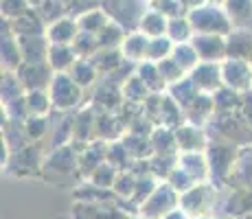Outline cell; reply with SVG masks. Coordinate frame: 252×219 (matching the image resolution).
Wrapping results in <instances>:
<instances>
[{
	"mask_svg": "<svg viewBox=\"0 0 252 219\" xmlns=\"http://www.w3.org/2000/svg\"><path fill=\"white\" fill-rule=\"evenodd\" d=\"M167 37L173 44H187L195 37V29L191 27V22H189L187 16L171 18V20H169V27H167Z\"/></svg>",
	"mask_w": 252,
	"mask_h": 219,
	"instance_id": "33",
	"label": "cell"
},
{
	"mask_svg": "<svg viewBox=\"0 0 252 219\" xmlns=\"http://www.w3.org/2000/svg\"><path fill=\"white\" fill-rule=\"evenodd\" d=\"M167 27H169V18L162 16V13H158V11H154V9L149 7L147 13L143 16V20H140L138 31L145 33V35L152 40V37H162V35H167Z\"/></svg>",
	"mask_w": 252,
	"mask_h": 219,
	"instance_id": "30",
	"label": "cell"
},
{
	"mask_svg": "<svg viewBox=\"0 0 252 219\" xmlns=\"http://www.w3.org/2000/svg\"><path fill=\"white\" fill-rule=\"evenodd\" d=\"M136 184H138V175L134 173L132 169H127V171H119V178H116L112 191L116 193L119 199L127 202V199H132L134 193H136Z\"/></svg>",
	"mask_w": 252,
	"mask_h": 219,
	"instance_id": "37",
	"label": "cell"
},
{
	"mask_svg": "<svg viewBox=\"0 0 252 219\" xmlns=\"http://www.w3.org/2000/svg\"><path fill=\"white\" fill-rule=\"evenodd\" d=\"M158 68H160V75H162V79L167 81V86L176 84V81H180V79L187 77V72L182 70L180 64H178L173 57H167V60L158 62Z\"/></svg>",
	"mask_w": 252,
	"mask_h": 219,
	"instance_id": "44",
	"label": "cell"
},
{
	"mask_svg": "<svg viewBox=\"0 0 252 219\" xmlns=\"http://www.w3.org/2000/svg\"><path fill=\"white\" fill-rule=\"evenodd\" d=\"M22 66V53L20 44H18V35L13 33L11 22L2 20V70L16 72Z\"/></svg>",
	"mask_w": 252,
	"mask_h": 219,
	"instance_id": "16",
	"label": "cell"
},
{
	"mask_svg": "<svg viewBox=\"0 0 252 219\" xmlns=\"http://www.w3.org/2000/svg\"><path fill=\"white\" fill-rule=\"evenodd\" d=\"M129 213L123 204H90L75 202L72 219H127Z\"/></svg>",
	"mask_w": 252,
	"mask_h": 219,
	"instance_id": "9",
	"label": "cell"
},
{
	"mask_svg": "<svg viewBox=\"0 0 252 219\" xmlns=\"http://www.w3.org/2000/svg\"><path fill=\"white\" fill-rule=\"evenodd\" d=\"M77 60H79V55L75 53L72 44H48L46 64L53 68V72H70Z\"/></svg>",
	"mask_w": 252,
	"mask_h": 219,
	"instance_id": "18",
	"label": "cell"
},
{
	"mask_svg": "<svg viewBox=\"0 0 252 219\" xmlns=\"http://www.w3.org/2000/svg\"><path fill=\"white\" fill-rule=\"evenodd\" d=\"M79 178V156L77 149L66 145L60 149H51L46 156L44 164H42V178L46 182H62V180Z\"/></svg>",
	"mask_w": 252,
	"mask_h": 219,
	"instance_id": "1",
	"label": "cell"
},
{
	"mask_svg": "<svg viewBox=\"0 0 252 219\" xmlns=\"http://www.w3.org/2000/svg\"><path fill=\"white\" fill-rule=\"evenodd\" d=\"M125 37H127V31H125L123 27H119L116 22H110L108 27L96 35V40H99L101 48H121V44L125 42Z\"/></svg>",
	"mask_w": 252,
	"mask_h": 219,
	"instance_id": "39",
	"label": "cell"
},
{
	"mask_svg": "<svg viewBox=\"0 0 252 219\" xmlns=\"http://www.w3.org/2000/svg\"><path fill=\"white\" fill-rule=\"evenodd\" d=\"M147 51H149V37L140 31L127 33L125 42L121 44V53H123L125 62H132V64H143L147 62Z\"/></svg>",
	"mask_w": 252,
	"mask_h": 219,
	"instance_id": "20",
	"label": "cell"
},
{
	"mask_svg": "<svg viewBox=\"0 0 252 219\" xmlns=\"http://www.w3.org/2000/svg\"><path fill=\"white\" fill-rule=\"evenodd\" d=\"M213 101H215V112H237L244 105V94L221 86L220 90L213 94Z\"/></svg>",
	"mask_w": 252,
	"mask_h": 219,
	"instance_id": "34",
	"label": "cell"
},
{
	"mask_svg": "<svg viewBox=\"0 0 252 219\" xmlns=\"http://www.w3.org/2000/svg\"><path fill=\"white\" fill-rule=\"evenodd\" d=\"M70 77L86 90V88H90L96 79H99V70L94 68L92 60H84V57H79L77 64L70 68Z\"/></svg>",
	"mask_w": 252,
	"mask_h": 219,
	"instance_id": "35",
	"label": "cell"
},
{
	"mask_svg": "<svg viewBox=\"0 0 252 219\" xmlns=\"http://www.w3.org/2000/svg\"><path fill=\"white\" fill-rule=\"evenodd\" d=\"M224 11L228 16L232 29L252 31V0H226Z\"/></svg>",
	"mask_w": 252,
	"mask_h": 219,
	"instance_id": "22",
	"label": "cell"
},
{
	"mask_svg": "<svg viewBox=\"0 0 252 219\" xmlns=\"http://www.w3.org/2000/svg\"><path fill=\"white\" fill-rule=\"evenodd\" d=\"M48 94H51L53 108L62 114H70L79 105L81 96H84V88L72 79L70 72H55L51 86H48Z\"/></svg>",
	"mask_w": 252,
	"mask_h": 219,
	"instance_id": "4",
	"label": "cell"
},
{
	"mask_svg": "<svg viewBox=\"0 0 252 219\" xmlns=\"http://www.w3.org/2000/svg\"><path fill=\"white\" fill-rule=\"evenodd\" d=\"M226 57L252 62V31H248V29H232L226 35Z\"/></svg>",
	"mask_w": 252,
	"mask_h": 219,
	"instance_id": "17",
	"label": "cell"
},
{
	"mask_svg": "<svg viewBox=\"0 0 252 219\" xmlns=\"http://www.w3.org/2000/svg\"><path fill=\"white\" fill-rule=\"evenodd\" d=\"M24 90H48L53 81V68L48 64H22L16 70Z\"/></svg>",
	"mask_w": 252,
	"mask_h": 219,
	"instance_id": "12",
	"label": "cell"
},
{
	"mask_svg": "<svg viewBox=\"0 0 252 219\" xmlns=\"http://www.w3.org/2000/svg\"><path fill=\"white\" fill-rule=\"evenodd\" d=\"M191 81L197 86V90L204 92V94H215L221 86H224V79H221V64L217 62H200L195 68L191 70Z\"/></svg>",
	"mask_w": 252,
	"mask_h": 219,
	"instance_id": "11",
	"label": "cell"
},
{
	"mask_svg": "<svg viewBox=\"0 0 252 219\" xmlns=\"http://www.w3.org/2000/svg\"><path fill=\"white\" fill-rule=\"evenodd\" d=\"M206 2H213V4H221V7H224V2H226V0H206Z\"/></svg>",
	"mask_w": 252,
	"mask_h": 219,
	"instance_id": "51",
	"label": "cell"
},
{
	"mask_svg": "<svg viewBox=\"0 0 252 219\" xmlns=\"http://www.w3.org/2000/svg\"><path fill=\"white\" fill-rule=\"evenodd\" d=\"M103 4V0H66V9H68V16L79 18L81 13L90 11V9H96Z\"/></svg>",
	"mask_w": 252,
	"mask_h": 219,
	"instance_id": "48",
	"label": "cell"
},
{
	"mask_svg": "<svg viewBox=\"0 0 252 219\" xmlns=\"http://www.w3.org/2000/svg\"><path fill=\"white\" fill-rule=\"evenodd\" d=\"M215 197L217 188L211 182H200L187 193L180 195V208L187 213L191 219L195 217H206L215 211Z\"/></svg>",
	"mask_w": 252,
	"mask_h": 219,
	"instance_id": "6",
	"label": "cell"
},
{
	"mask_svg": "<svg viewBox=\"0 0 252 219\" xmlns=\"http://www.w3.org/2000/svg\"><path fill=\"white\" fill-rule=\"evenodd\" d=\"M171 57L178 62V64H180V68H182L184 72H187V75H191L193 68L200 64L197 51L193 48V44H191V42H187V44H176V46H173Z\"/></svg>",
	"mask_w": 252,
	"mask_h": 219,
	"instance_id": "38",
	"label": "cell"
},
{
	"mask_svg": "<svg viewBox=\"0 0 252 219\" xmlns=\"http://www.w3.org/2000/svg\"><path fill=\"white\" fill-rule=\"evenodd\" d=\"M103 11L110 16V20L123 27L127 33L138 31L140 20L147 13L149 4L143 0H103Z\"/></svg>",
	"mask_w": 252,
	"mask_h": 219,
	"instance_id": "5",
	"label": "cell"
},
{
	"mask_svg": "<svg viewBox=\"0 0 252 219\" xmlns=\"http://www.w3.org/2000/svg\"><path fill=\"white\" fill-rule=\"evenodd\" d=\"M195 219H217V217H213V215H206V217H195Z\"/></svg>",
	"mask_w": 252,
	"mask_h": 219,
	"instance_id": "53",
	"label": "cell"
},
{
	"mask_svg": "<svg viewBox=\"0 0 252 219\" xmlns=\"http://www.w3.org/2000/svg\"><path fill=\"white\" fill-rule=\"evenodd\" d=\"M162 219H191V217H189L187 213L182 211V208H176V211H171L169 215H164Z\"/></svg>",
	"mask_w": 252,
	"mask_h": 219,
	"instance_id": "50",
	"label": "cell"
},
{
	"mask_svg": "<svg viewBox=\"0 0 252 219\" xmlns=\"http://www.w3.org/2000/svg\"><path fill=\"white\" fill-rule=\"evenodd\" d=\"M241 114H244V119L248 121V125L252 127V92L244 94V105H241Z\"/></svg>",
	"mask_w": 252,
	"mask_h": 219,
	"instance_id": "49",
	"label": "cell"
},
{
	"mask_svg": "<svg viewBox=\"0 0 252 219\" xmlns=\"http://www.w3.org/2000/svg\"><path fill=\"white\" fill-rule=\"evenodd\" d=\"M184 114H187V123L197 125V127L208 125L213 121V116H215V101H213V94H204V92H202V94L184 110Z\"/></svg>",
	"mask_w": 252,
	"mask_h": 219,
	"instance_id": "19",
	"label": "cell"
},
{
	"mask_svg": "<svg viewBox=\"0 0 252 219\" xmlns=\"http://www.w3.org/2000/svg\"><path fill=\"white\" fill-rule=\"evenodd\" d=\"M121 143L125 145V149H127L132 160H149L154 156L149 136H140V134H132V131H129L127 136L121 138Z\"/></svg>",
	"mask_w": 252,
	"mask_h": 219,
	"instance_id": "29",
	"label": "cell"
},
{
	"mask_svg": "<svg viewBox=\"0 0 252 219\" xmlns=\"http://www.w3.org/2000/svg\"><path fill=\"white\" fill-rule=\"evenodd\" d=\"M127 219H145V217H143V215H138V213H136V215H129Z\"/></svg>",
	"mask_w": 252,
	"mask_h": 219,
	"instance_id": "52",
	"label": "cell"
},
{
	"mask_svg": "<svg viewBox=\"0 0 252 219\" xmlns=\"http://www.w3.org/2000/svg\"><path fill=\"white\" fill-rule=\"evenodd\" d=\"M94 68L99 70V75L108 77L112 75V72L123 64V53H121V48H99V51L94 53V57H90Z\"/></svg>",
	"mask_w": 252,
	"mask_h": 219,
	"instance_id": "27",
	"label": "cell"
},
{
	"mask_svg": "<svg viewBox=\"0 0 252 219\" xmlns=\"http://www.w3.org/2000/svg\"><path fill=\"white\" fill-rule=\"evenodd\" d=\"M24 101H27L29 116H46L51 110H55L48 90H27Z\"/></svg>",
	"mask_w": 252,
	"mask_h": 219,
	"instance_id": "32",
	"label": "cell"
},
{
	"mask_svg": "<svg viewBox=\"0 0 252 219\" xmlns=\"http://www.w3.org/2000/svg\"><path fill=\"white\" fill-rule=\"evenodd\" d=\"M143 2H147V4H149V2H152V0H143Z\"/></svg>",
	"mask_w": 252,
	"mask_h": 219,
	"instance_id": "54",
	"label": "cell"
},
{
	"mask_svg": "<svg viewBox=\"0 0 252 219\" xmlns=\"http://www.w3.org/2000/svg\"><path fill=\"white\" fill-rule=\"evenodd\" d=\"M191 44L197 51L200 62H217V64H221V62L226 60V35L195 33Z\"/></svg>",
	"mask_w": 252,
	"mask_h": 219,
	"instance_id": "10",
	"label": "cell"
},
{
	"mask_svg": "<svg viewBox=\"0 0 252 219\" xmlns=\"http://www.w3.org/2000/svg\"><path fill=\"white\" fill-rule=\"evenodd\" d=\"M72 48H75V53L79 57H84V60H90V57H94V53L99 51L101 46H99V40H96V35L79 31V35H77L75 42H72Z\"/></svg>",
	"mask_w": 252,
	"mask_h": 219,
	"instance_id": "41",
	"label": "cell"
},
{
	"mask_svg": "<svg viewBox=\"0 0 252 219\" xmlns=\"http://www.w3.org/2000/svg\"><path fill=\"white\" fill-rule=\"evenodd\" d=\"M221 79H224L226 88L239 92V94H248L252 90V62L226 57L221 62Z\"/></svg>",
	"mask_w": 252,
	"mask_h": 219,
	"instance_id": "8",
	"label": "cell"
},
{
	"mask_svg": "<svg viewBox=\"0 0 252 219\" xmlns=\"http://www.w3.org/2000/svg\"><path fill=\"white\" fill-rule=\"evenodd\" d=\"M176 131V140H178V149L180 154L184 152H204L208 147V134L197 125L191 123H184L180 125Z\"/></svg>",
	"mask_w": 252,
	"mask_h": 219,
	"instance_id": "14",
	"label": "cell"
},
{
	"mask_svg": "<svg viewBox=\"0 0 252 219\" xmlns=\"http://www.w3.org/2000/svg\"><path fill=\"white\" fill-rule=\"evenodd\" d=\"M149 7H152L154 11H158V13H162V16H167L169 20H171V18L187 16V13H189L182 0H152V2H149Z\"/></svg>",
	"mask_w": 252,
	"mask_h": 219,
	"instance_id": "42",
	"label": "cell"
},
{
	"mask_svg": "<svg viewBox=\"0 0 252 219\" xmlns=\"http://www.w3.org/2000/svg\"><path fill=\"white\" fill-rule=\"evenodd\" d=\"M116 178H119V169L112 167L110 162H103L94 173L90 175V182L96 184V187H101V188H110V191H112Z\"/></svg>",
	"mask_w": 252,
	"mask_h": 219,
	"instance_id": "43",
	"label": "cell"
},
{
	"mask_svg": "<svg viewBox=\"0 0 252 219\" xmlns=\"http://www.w3.org/2000/svg\"><path fill=\"white\" fill-rule=\"evenodd\" d=\"M22 64H46L48 42L46 35H18Z\"/></svg>",
	"mask_w": 252,
	"mask_h": 219,
	"instance_id": "15",
	"label": "cell"
},
{
	"mask_svg": "<svg viewBox=\"0 0 252 219\" xmlns=\"http://www.w3.org/2000/svg\"><path fill=\"white\" fill-rule=\"evenodd\" d=\"M208 156V167H211V182L220 187L224 180H228L237 164V147L230 143H221V140H208L206 147Z\"/></svg>",
	"mask_w": 252,
	"mask_h": 219,
	"instance_id": "3",
	"label": "cell"
},
{
	"mask_svg": "<svg viewBox=\"0 0 252 219\" xmlns=\"http://www.w3.org/2000/svg\"><path fill=\"white\" fill-rule=\"evenodd\" d=\"M167 94L171 96L173 101H176L178 105H180L182 110H187L189 105L193 103V101L197 99V96L202 94L200 90H197V86L191 81V77H184V79H180V81H176V84H171L167 88Z\"/></svg>",
	"mask_w": 252,
	"mask_h": 219,
	"instance_id": "24",
	"label": "cell"
},
{
	"mask_svg": "<svg viewBox=\"0 0 252 219\" xmlns=\"http://www.w3.org/2000/svg\"><path fill=\"white\" fill-rule=\"evenodd\" d=\"M11 29L16 35H46V24L35 9H29L22 18L13 20Z\"/></svg>",
	"mask_w": 252,
	"mask_h": 219,
	"instance_id": "25",
	"label": "cell"
},
{
	"mask_svg": "<svg viewBox=\"0 0 252 219\" xmlns=\"http://www.w3.org/2000/svg\"><path fill=\"white\" fill-rule=\"evenodd\" d=\"M29 9H33L29 0H2V20L13 22L22 18Z\"/></svg>",
	"mask_w": 252,
	"mask_h": 219,
	"instance_id": "45",
	"label": "cell"
},
{
	"mask_svg": "<svg viewBox=\"0 0 252 219\" xmlns=\"http://www.w3.org/2000/svg\"><path fill=\"white\" fill-rule=\"evenodd\" d=\"M37 13H40V18L44 20V24L57 22L60 18L68 16V9H66V0H42L37 7H33Z\"/></svg>",
	"mask_w": 252,
	"mask_h": 219,
	"instance_id": "36",
	"label": "cell"
},
{
	"mask_svg": "<svg viewBox=\"0 0 252 219\" xmlns=\"http://www.w3.org/2000/svg\"><path fill=\"white\" fill-rule=\"evenodd\" d=\"M178 167L184 169L197 184L211 180V167H208L206 152H184L178 154Z\"/></svg>",
	"mask_w": 252,
	"mask_h": 219,
	"instance_id": "13",
	"label": "cell"
},
{
	"mask_svg": "<svg viewBox=\"0 0 252 219\" xmlns=\"http://www.w3.org/2000/svg\"><path fill=\"white\" fill-rule=\"evenodd\" d=\"M77 35H79V24L72 16H64L46 27V40L51 44H72Z\"/></svg>",
	"mask_w": 252,
	"mask_h": 219,
	"instance_id": "21",
	"label": "cell"
},
{
	"mask_svg": "<svg viewBox=\"0 0 252 219\" xmlns=\"http://www.w3.org/2000/svg\"><path fill=\"white\" fill-rule=\"evenodd\" d=\"M152 149H154V156H178L180 149H178V140H176V131L169 129V127H154L152 136Z\"/></svg>",
	"mask_w": 252,
	"mask_h": 219,
	"instance_id": "23",
	"label": "cell"
},
{
	"mask_svg": "<svg viewBox=\"0 0 252 219\" xmlns=\"http://www.w3.org/2000/svg\"><path fill=\"white\" fill-rule=\"evenodd\" d=\"M136 75L143 79V84L147 86V90L152 92V94H162V92L169 88L167 81L162 79L160 68H158L156 62H143V64H138Z\"/></svg>",
	"mask_w": 252,
	"mask_h": 219,
	"instance_id": "26",
	"label": "cell"
},
{
	"mask_svg": "<svg viewBox=\"0 0 252 219\" xmlns=\"http://www.w3.org/2000/svg\"><path fill=\"white\" fill-rule=\"evenodd\" d=\"M167 182L171 184V187L176 188V191L180 193V195H182V193H187L189 188H193V187H195V184H197L195 180H193L191 175H189L187 171H184V169H180V167H176V169H173L171 175H169V178H167Z\"/></svg>",
	"mask_w": 252,
	"mask_h": 219,
	"instance_id": "47",
	"label": "cell"
},
{
	"mask_svg": "<svg viewBox=\"0 0 252 219\" xmlns=\"http://www.w3.org/2000/svg\"><path fill=\"white\" fill-rule=\"evenodd\" d=\"M112 22L110 20V16L103 11V7H96V9H90V11L81 13L79 18H77V24H79V31L84 33H92V35H99L101 31H103L108 24Z\"/></svg>",
	"mask_w": 252,
	"mask_h": 219,
	"instance_id": "28",
	"label": "cell"
},
{
	"mask_svg": "<svg viewBox=\"0 0 252 219\" xmlns=\"http://www.w3.org/2000/svg\"><path fill=\"white\" fill-rule=\"evenodd\" d=\"M173 44L171 40H169L167 35H162V37H152L149 40V51H147V62H162V60H167V57H171V53H173Z\"/></svg>",
	"mask_w": 252,
	"mask_h": 219,
	"instance_id": "40",
	"label": "cell"
},
{
	"mask_svg": "<svg viewBox=\"0 0 252 219\" xmlns=\"http://www.w3.org/2000/svg\"><path fill=\"white\" fill-rule=\"evenodd\" d=\"M24 131H27V138L31 140V143H35V140H40L42 136L48 131V121L46 116H29L27 121H24Z\"/></svg>",
	"mask_w": 252,
	"mask_h": 219,
	"instance_id": "46",
	"label": "cell"
},
{
	"mask_svg": "<svg viewBox=\"0 0 252 219\" xmlns=\"http://www.w3.org/2000/svg\"><path fill=\"white\" fill-rule=\"evenodd\" d=\"M121 92H123V101H125V103H132V105H143L145 101L149 99V94H152L136 72H134V75L129 77L123 86H121Z\"/></svg>",
	"mask_w": 252,
	"mask_h": 219,
	"instance_id": "31",
	"label": "cell"
},
{
	"mask_svg": "<svg viewBox=\"0 0 252 219\" xmlns=\"http://www.w3.org/2000/svg\"><path fill=\"white\" fill-rule=\"evenodd\" d=\"M191 27L195 29V33H213V35H228L232 31V24L226 16L221 4L204 2L202 7L191 9L187 13Z\"/></svg>",
	"mask_w": 252,
	"mask_h": 219,
	"instance_id": "2",
	"label": "cell"
},
{
	"mask_svg": "<svg viewBox=\"0 0 252 219\" xmlns=\"http://www.w3.org/2000/svg\"><path fill=\"white\" fill-rule=\"evenodd\" d=\"M180 208V193L171 187L169 182H162L156 187V191L152 193L138 208V215L145 219H162L171 211Z\"/></svg>",
	"mask_w": 252,
	"mask_h": 219,
	"instance_id": "7",
	"label": "cell"
}]
</instances>
